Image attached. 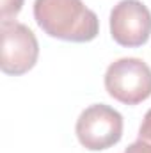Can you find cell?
Here are the masks:
<instances>
[{
    "label": "cell",
    "instance_id": "6da1fadb",
    "mask_svg": "<svg viewBox=\"0 0 151 153\" xmlns=\"http://www.w3.org/2000/svg\"><path fill=\"white\" fill-rule=\"evenodd\" d=\"M34 20L50 38L87 43L98 36L100 20L82 0H34Z\"/></svg>",
    "mask_w": 151,
    "mask_h": 153
},
{
    "label": "cell",
    "instance_id": "7a4b0ae2",
    "mask_svg": "<svg viewBox=\"0 0 151 153\" xmlns=\"http://www.w3.org/2000/svg\"><path fill=\"white\" fill-rule=\"evenodd\" d=\"M105 89L124 105L142 103L151 96V68L137 57L117 59L105 71Z\"/></svg>",
    "mask_w": 151,
    "mask_h": 153
},
{
    "label": "cell",
    "instance_id": "3957f363",
    "mask_svg": "<svg viewBox=\"0 0 151 153\" xmlns=\"http://www.w3.org/2000/svg\"><path fill=\"white\" fill-rule=\"evenodd\" d=\"M75 132L85 150L112 148L123 137V116L105 103H94L78 116Z\"/></svg>",
    "mask_w": 151,
    "mask_h": 153
},
{
    "label": "cell",
    "instance_id": "277c9868",
    "mask_svg": "<svg viewBox=\"0 0 151 153\" xmlns=\"http://www.w3.org/2000/svg\"><path fill=\"white\" fill-rule=\"evenodd\" d=\"M0 68L5 75H23L38 62L39 43L36 34L23 23L2 22Z\"/></svg>",
    "mask_w": 151,
    "mask_h": 153
},
{
    "label": "cell",
    "instance_id": "5b68a950",
    "mask_svg": "<svg viewBox=\"0 0 151 153\" xmlns=\"http://www.w3.org/2000/svg\"><path fill=\"white\" fill-rule=\"evenodd\" d=\"M110 36L126 48H137L151 36V13L141 0H121L110 11Z\"/></svg>",
    "mask_w": 151,
    "mask_h": 153
},
{
    "label": "cell",
    "instance_id": "8992f818",
    "mask_svg": "<svg viewBox=\"0 0 151 153\" xmlns=\"http://www.w3.org/2000/svg\"><path fill=\"white\" fill-rule=\"evenodd\" d=\"M23 0H0V16L2 22H13V18L21 11Z\"/></svg>",
    "mask_w": 151,
    "mask_h": 153
},
{
    "label": "cell",
    "instance_id": "52a82bcc",
    "mask_svg": "<svg viewBox=\"0 0 151 153\" xmlns=\"http://www.w3.org/2000/svg\"><path fill=\"white\" fill-rule=\"evenodd\" d=\"M139 139L146 141L151 144V109L146 112L142 123H141V128H139Z\"/></svg>",
    "mask_w": 151,
    "mask_h": 153
},
{
    "label": "cell",
    "instance_id": "ba28073f",
    "mask_svg": "<svg viewBox=\"0 0 151 153\" xmlns=\"http://www.w3.org/2000/svg\"><path fill=\"white\" fill-rule=\"evenodd\" d=\"M124 153H151V144L142 139H137L124 150Z\"/></svg>",
    "mask_w": 151,
    "mask_h": 153
}]
</instances>
